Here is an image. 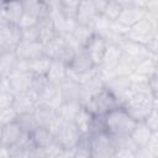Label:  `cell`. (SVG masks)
<instances>
[{"label": "cell", "instance_id": "cell-40", "mask_svg": "<svg viewBox=\"0 0 158 158\" xmlns=\"http://www.w3.org/2000/svg\"><path fill=\"white\" fill-rule=\"evenodd\" d=\"M6 51H5V48H4V46H2V43H1V41H0V56L2 54V53H5Z\"/></svg>", "mask_w": 158, "mask_h": 158}, {"label": "cell", "instance_id": "cell-6", "mask_svg": "<svg viewBox=\"0 0 158 158\" xmlns=\"http://www.w3.org/2000/svg\"><path fill=\"white\" fill-rule=\"evenodd\" d=\"M33 116L36 118L38 127L47 128L48 131H51L53 133V136L58 132V130L63 125V121L60 120L58 111L52 107H48V106L38 105L36 107V110L33 111Z\"/></svg>", "mask_w": 158, "mask_h": 158}, {"label": "cell", "instance_id": "cell-35", "mask_svg": "<svg viewBox=\"0 0 158 158\" xmlns=\"http://www.w3.org/2000/svg\"><path fill=\"white\" fill-rule=\"evenodd\" d=\"M16 116H17V114L15 112V110L12 109V106L1 110L0 111V126L2 127L5 125H7V123L14 122L15 118H16Z\"/></svg>", "mask_w": 158, "mask_h": 158}, {"label": "cell", "instance_id": "cell-38", "mask_svg": "<svg viewBox=\"0 0 158 158\" xmlns=\"http://www.w3.org/2000/svg\"><path fill=\"white\" fill-rule=\"evenodd\" d=\"M36 149V148H35ZM35 149H31V151H23V152H20L17 154H14L12 157L14 158H36L35 157Z\"/></svg>", "mask_w": 158, "mask_h": 158}, {"label": "cell", "instance_id": "cell-29", "mask_svg": "<svg viewBox=\"0 0 158 158\" xmlns=\"http://www.w3.org/2000/svg\"><path fill=\"white\" fill-rule=\"evenodd\" d=\"M122 9H123V5H122L121 1L107 0L106 6H105V9H104V11H102V14L100 16H102L109 22H115L118 19Z\"/></svg>", "mask_w": 158, "mask_h": 158}, {"label": "cell", "instance_id": "cell-36", "mask_svg": "<svg viewBox=\"0 0 158 158\" xmlns=\"http://www.w3.org/2000/svg\"><path fill=\"white\" fill-rule=\"evenodd\" d=\"M147 127L152 131V132H157V127H158V115H157V109H154L149 115L148 117L143 121Z\"/></svg>", "mask_w": 158, "mask_h": 158}, {"label": "cell", "instance_id": "cell-26", "mask_svg": "<svg viewBox=\"0 0 158 158\" xmlns=\"http://www.w3.org/2000/svg\"><path fill=\"white\" fill-rule=\"evenodd\" d=\"M17 65V57L15 52H5L0 56V77L7 78Z\"/></svg>", "mask_w": 158, "mask_h": 158}, {"label": "cell", "instance_id": "cell-25", "mask_svg": "<svg viewBox=\"0 0 158 158\" xmlns=\"http://www.w3.org/2000/svg\"><path fill=\"white\" fill-rule=\"evenodd\" d=\"M52 59H49L46 56H42L35 60L27 62V70L32 74V75H37V77H46L49 69Z\"/></svg>", "mask_w": 158, "mask_h": 158}, {"label": "cell", "instance_id": "cell-5", "mask_svg": "<svg viewBox=\"0 0 158 158\" xmlns=\"http://www.w3.org/2000/svg\"><path fill=\"white\" fill-rule=\"evenodd\" d=\"M117 147V141L106 132L89 135V153L91 158H112Z\"/></svg>", "mask_w": 158, "mask_h": 158}, {"label": "cell", "instance_id": "cell-21", "mask_svg": "<svg viewBox=\"0 0 158 158\" xmlns=\"http://www.w3.org/2000/svg\"><path fill=\"white\" fill-rule=\"evenodd\" d=\"M46 78L51 84L60 85L67 79V65L59 60H52Z\"/></svg>", "mask_w": 158, "mask_h": 158}, {"label": "cell", "instance_id": "cell-19", "mask_svg": "<svg viewBox=\"0 0 158 158\" xmlns=\"http://www.w3.org/2000/svg\"><path fill=\"white\" fill-rule=\"evenodd\" d=\"M22 131L20 130V127L16 125V122H11L7 123L5 126L1 127V132H0V143L4 147L11 148L22 136Z\"/></svg>", "mask_w": 158, "mask_h": 158}, {"label": "cell", "instance_id": "cell-28", "mask_svg": "<svg viewBox=\"0 0 158 158\" xmlns=\"http://www.w3.org/2000/svg\"><path fill=\"white\" fill-rule=\"evenodd\" d=\"M79 6V0H59L57 1V11L64 17L75 20L77 11Z\"/></svg>", "mask_w": 158, "mask_h": 158}, {"label": "cell", "instance_id": "cell-30", "mask_svg": "<svg viewBox=\"0 0 158 158\" xmlns=\"http://www.w3.org/2000/svg\"><path fill=\"white\" fill-rule=\"evenodd\" d=\"M80 107L81 105L79 102H63L58 110V115L63 122H73Z\"/></svg>", "mask_w": 158, "mask_h": 158}, {"label": "cell", "instance_id": "cell-18", "mask_svg": "<svg viewBox=\"0 0 158 158\" xmlns=\"http://www.w3.org/2000/svg\"><path fill=\"white\" fill-rule=\"evenodd\" d=\"M60 94L63 102H79L80 104V85L78 81L67 78L60 85Z\"/></svg>", "mask_w": 158, "mask_h": 158}, {"label": "cell", "instance_id": "cell-24", "mask_svg": "<svg viewBox=\"0 0 158 158\" xmlns=\"http://www.w3.org/2000/svg\"><path fill=\"white\" fill-rule=\"evenodd\" d=\"M91 118H93V115L81 106L80 110L78 111V114L75 115L74 120H73L74 126L78 128V131L80 132L81 136H89Z\"/></svg>", "mask_w": 158, "mask_h": 158}, {"label": "cell", "instance_id": "cell-22", "mask_svg": "<svg viewBox=\"0 0 158 158\" xmlns=\"http://www.w3.org/2000/svg\"><path fill=\"white\" fill-rule=\"evenodd\" d=\"M153 133L154 132H152L147 127V125L144 122H137V125H136L135 130L132 131L130 138L141 149V148H144L147 146V143L149 142V139H151V137H152Z\"/></svg>", "mask_w": 158, "mask_h": 158}, {"label": "cell", "instance_id": "cell-31", "mask_svg": "<svg viewBox=\"0 0 158 158\" xmlns=\"http://www.w3.org/2000/svg\"><path fill=\"white\" fill-rule=\"evenodd\" d=\"M48 80L46 77H37V75H32V80H31V86H30V91H32L37 98L40 96V94L44 90V88L48 85Z\"/></svg>", "mask_w": 158, "mask_h": 158}, {"label": "cell", "instance_id": "cell-7", "mask_svg": "<svg viewBox=\"0 0 158 158\" xmlns=\"http://www.w3.org/2000/svg\"><path fill=\"white\" fill-rule=\"evenodd\" d=\"M80 138L81 135L73 122H63L58 132L54 135V142L65 151H74Z\"/></svg>", "mask_w": 158, "mask_h": 158}, {"label": "cell", "instance_id": "cell-39", "mask_svg": "<svg viewBox=\"0 0 158 158\" xmlns=\"http://www.w3.org/2000/svg\"><path fill=\"white\" fill-rule=\"evenodd\" d=\"M0 158H14V157L7 147L0 146Z\"/></svg>", "mask_w": 158, "mask_h": 158}, {"label": "cell", "instance_id": "cell-17", "mask_svg": "<svg viewBox=\"0 0 158 158\" xmlns=\"http://www.w3.org/2000/svg\"><path fill=\"white\" fill-rule=\"evenodd\" d=\"M67 46H68L67 38H64L62 36H54L48 43H46L43 46L44 56L52 60H59V58L64 53Z\"/></svg>", "mask_w": 158, "mask_h": 158}, {"label": "cell", "instance_id": "cell-33", "mask_svg": "<svg viewBox=\"0 0 158 158\" xmlns=\"http://www.w3.org/2000/svg\"><path fill=\"white\" fill-rule=\"evenodd\" d=\"M102 132H106L105 118H104V116H96V115H93L91 123H90V130H89V135L102 133Z\"/></svg>", "mask_w": 158, "mask_h": 158}, {"label": "cell", "instance_id": "cell-37", "mask_svg": "<svg viewBox=\"0 0 158 158\" xmlns=\"http://www.w3.org/2000/svg\"><path fill=\"white\" fill-rule=\"evenodd\" d=\"M14 95L9 93H0V111L12 105Z\"/></svg>", "mask_w": 158, "mask_h": 158}, {"label": "cell", "instance_id": "cell-20", "mask_svg": "<svg viewBox=\"0 0 158 158\" xmlns=\"http://www.w3.org/2000/svg\"><path fill=\"white\" fill-rule=\"evenodd\" d=\"M30 138L36 148L40 149H46L54 142V136L51 131H48L44 127H37L31 135Z\"/></svg>", "mask_w": 158, "mask_h": 158}, {"label": "cell", "instance_id": "cell-11", "mask_svg": "<svg viewBox=\"0 0 158 158\" xmlns=\"http://www.w3.org/2000/svg\"><path fill=\"white\" fill-rule=\"evenodd\" d=\"M15 54L19 60H23V62L35 60V59L44 56L43 44L41 42H31V43L20 42L15 49Z\"/></svg>", "mask_w": 158, "mask_h": 158}, {"label": "cell", "instance_id": "cell-41", "mask_svg": "<svg viewBox=\"0 0 158 158\" xmlns=\"http://www.w3.org/2000/svg\"><path fill=\"white\" fill-rule=\"evenodd\" d=\"M0 132H1V126H0ZM0 146H1V143H0Z\"/></svg>", "mask_w": 158, "mask_h": 158}, {"label": "cell", "instance_id": "cell-32", "mask_svg": "<svg viewBox=\"0 0 158 158\" xmlns=\"http://www.w3.org/2000/svg\"><path fill=\"white\" fill-rule=\"evenodd\" d=\"M20 42H40V33L37 26L28 27V28H22L21 30V41Z\"/></svg>", "mask_w": 158, "mask_h": 158}, {"label": "cell", "instance_id": "cell-14", "mask_svg": "<svg viewBox=\"0 0 158 158\" xmlns=\"http://www.w3.org/2000/svg\"><path fill=\"white\" fill-rule=\"evenodd\" d=\"M98 14L95 11L93 0H81L79 1L77 16H75V22L77 25L81 26H94L95 20L98 19Z\"/></svg>", "mask_w": 158, "mask_h": 158}, {"label": "cell", "instance_id": "cell-4", "mask_svg": "<svg viewBox=\"0 0 158 158\" xmlns=\"http://www.w3.org/2000/svg\"><path fill=\"white\" fill-rule=\"evenodd\" d=\"M86 111H89L91 115L96 116H105L106 114L122 107L121 101L116 98V95L105 85L99 89L93 96H90L83 105Z\"/></svg>", "mask_w": 158, "mask_h": 158}, {"label": "cell", "instance_id": "cell-9", "mask_svg": "<svg viewBox=\"0 0 158 158\" xmlns=\"http://www.w3.org/2000/svg\"><path fill=\"white\" fill-rule=\"evenodd\" d=\"M12 109L17 115L21 114H33L36 107L38 106V98L30 90L22 91L14 95Z\"/></svg>", "mask_w": 158, "mask_h": 158}, {"label": "cell", "instance_id": "cell-1", "mask_svg": "<svg viewBox=\"0 0 158 158\" xmlns=\"http://www.w3.org/2000/svg\"><path fill=\"white\" fill-rule=\"evenodd\" d=\"M106 133L114 137L116 141L130 137L135 130L137 121H135L123 107H118L104 116Z\"/></svg>", "mask_w": 158, "mask_h": 158}, {"label": "cell", "instance_id": "cell-3", "mask_svg": "<svg viewBox=\"0 0 158 158\" xmlns=\"http://www.w3.org/2000/svg\"><path fill=\"white\" fill-rule=\"evenodd\" d=\"M157 10L147 11V15L141 21L130 27L125 35V40L147 47V44L157 37Z\"/></svg>", "mask_w": 158, "mask_h": 158}, {"label": "cell", "instance_id": "cell-2", "mask_svg": "<svg viewBox=\"0 0 158 158\" xmlns=\"http://www.w3.org/2000/svg\"><path fill=\"white\" fill-rule=\"evenodd\" d=\"M122 107L125 111L137 122H143L148 115L157 109V96L152 95L151 91H142L128 98Z\"/></svg>", "mask_w": 158, "mask_h": 158}, {"label": "cell", "instance_id": "cell-12", "mask_svg": "<svg viewBox=\"0 0 158 158\" xmlns=\"http://www.w3.org/2000/svg\"><path fill=\"white\" fill-rule=\"evenodd\" d=\"M62 104H63V99H62L59 85L48 83V85L44 88V90L38 96V105L48 106L58 111Z\"/></svg>", "mask_w": 158, "mask_h": 158}, {"label": "cell", "instance_id": "cell-13", "mask_svg": "<svg viewBox=\"0 0 158 158\" xmlns=\"http://www.w3.org/2000/svg\"><path fill=\"white\" fill-rule=\"evenodd\" d=\"M9 83L11 86V93L19 94L22 91H27L30 90L31 86V80H32V74L27 70H22V69H15L9 77Z\"/></svg>", "mask_w": 158, "mask_h": 158}, {"label": "cell", "instance_id": "cell-42", "mask_svg": "<svg viewBox=\"0 0 158 158\" xmlns=\"http://www.w3.org/2000/svg\"><path fill=\"white\" fill-rule=\"evenodd\" d=\"M1 78H2V77H0V83H1Z\"/></svg>", "mask_w": 158, "mask_h": 158}, {"label": "cell", "instance_id": "cell-16", "mask_svg": "<svg viewBox=\"0 0 158 158\" xmlns=\"http://www.w3.org/2000/svg\"><path fill=\"white\" fill-rule=\"evenodd\" d=\"M120 48H121V52H122L125 56L130 57L132 60H135L136 64H137L138 62L143 60L144 58L152 56V54L148 52L147 47L141 46V44L135 43V42H131V41H128V40H123V41L121 42V44H120ZM153 56H154V54H153Z\"/></svg>", "mask_w": 158, "mask_h": 158}, {"label": "cell", "instance_id": "cell-15", "mask_svg": "<svg viewBox=\"0 0 158 158\" xmlns=\"http://www.w3.org/2000/svg\"><path fill=\"white\" fill-rule=\"evenodd\" d=\"M106 47H107V43L96 32L91 37V40L88 42V44L84 47L86 49V52L89 53V56H90V58H91V60H93V63H94L95 67H99L100 65V63L102 60V57L105 54Z\"/></svg>", "mask_w": 158, "mask_h": 158}, {"label": "cell", "instance_id": "cell-23", "mask_svg": "<svg viewBox=\"0 0 158 158\" xmlns=\"http://www.w3.org/2000/svg\"><path fill=\"white\" fill-rule=\"evenodd\" d=\"M36 26H37L38 33H40V42L43 46L46 43H48L54 36H57L56 32H54V28H53V23H52L51 16L38 19V22H37Z\"/></svg>", "mask_w": 158, "mask_h": 158}, {"label": "cell", "instance_id": "cell-8", "mask_svg": "<svg viewBox=\"0 0 158 158\" xmlns=\"http://www.w3.org/2000/svg\"><path fill=\"white\" fill-rule=\"evenodd\" d=\"M121 2L123 5V9H122L118 19L115 22L120 23L121 26H123L126 28L132 27L135 23L141 21L147 15V11L138 7L135 4V1H121Z\"/></svg>", "mask_w": 158, "mask_h": 158}, {"label": "cell", "instance_id": "cell-27", "mask_svg": "<svg viewBox=\"0 0 158 158\" xmlns=\"http://www.w3.org/2000/svg\"><path fill=\"white\" fill-rule=\"evenodd\" d=\"M15 122L20 127L22 133H26V135H31L38 127L33 114H21V115H17L16 118H15Z\"/></svg>", "mask_w": 158, "mask_h": 158}, {"label": "cell", "instance_id": "cell-10", "mask_svg": "<svg viewBox=\"0 0 158 158\" xmlns=\"http://www.w3.org/2000/svg\"><path fill=\"white\" fill-rule=\"evenodd\" d=\"M23 14L22 1H1L0 2V19L10 25H19Z\"/></svg>", "mask_w": 158, "mask_h": 158}, {"label": "cell", "instance_id": "cell-34", "mask_svg": "<svg viewBox=\"0 0 158 158\" xmlns=\"http://www.w3.org/2000/svg\"><path fill=\"white\" fill-rule=\"evenodd\" d=\"M37 22H38V17H37V16H35V15H32V14H30V12L23 11V14H22V16H21V19H20L17 26H19L20 30H22V28L33 27V26L37 25Z\"/></svg>", "mask_w": 158, "mask_h": 158}]
</instances>
